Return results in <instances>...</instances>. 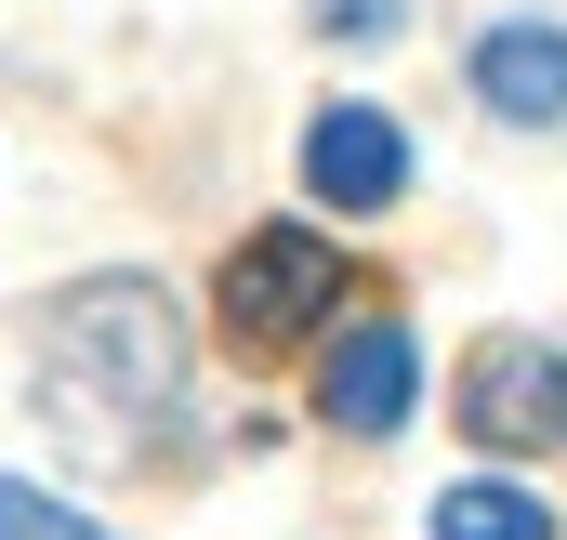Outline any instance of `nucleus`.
Instances as JSON below:
<instances>
[{
	"label": "nucleus",
	"instance_id": "obj_1",
	"mask_svg": "<svg viewBox=\"0 0 567 540\" xmlns=\"http://www.w3.org/2000/svg\"><path fill=\"white\" fill-rule=\"evenodd\" d=\"M172 396H185V316H172L158 277H80V290H53V316H40V408L66 435L133 448Z\"/></svg>",
	"mask_w": 567,
	"mask_h": 540
},
{
	"label": "nucleus",
	"instance_id": "obj_2",
	"mask_svg": "<svg viewBox=\"0 0 567 540\" xmlns=\"http://www.w3.org/2000/svg\"><path fill=\"white\" fill-rule=\"evenodd\" d=\"M357 290V264L330 251V238H303V225H265V238H238L225 277H212V316H225V343L238 356H290L330 303Z\"/></svg>",
	"mask_w": 567,
	"mask_h": 540
},
{
	"label": "nucleus",
	"instance_id": "obj_3",
	"mask_svg": "<svg viewBox=\"0 0 567 540\" xmlns=\"http://www.w3.org/2000/svg\"><path fill=\"white\" fill-rule=\"evenodd\" d=\"M462 422H475L488 448H515V461L567 448V356H555V343H515V330H488V343L462 356Z\"/></svg>",
	"mask_w": 567,
	"mask_h": 540
},
{
	"label": "nucleus",
	"instance_id": "obj_4",
	"mask_svg": "<svg viewBox=\"0 0 567 540\" xmlns=\"http://www.w3.org/2000/svg\"><path fill=\"white\" fill-rule=\"evenodd\" d=\"M303 185H317L330 211H396V198H410V133H396L383 106H317V120H303Z\"/></svg>",
	"mask_w": 567,
	"mask_h": 540
},
{
	"label": "nucleus",
	"instance_id": "obj_5",
	"mask_svg": "<svg viewBox=\"0 0 567 540\" xmlns=\"http://www.w3.org/2000/svg\"><path fill=\"white\" fill-rule=\"evenodd\" d=\"M317 408H330L343 435H396V422L423 408V343H410V316L343 330V343H330V370H317Z\"/></svg>",
	"mask_w": 567,
	"mask_h": 540
},
{
	"label": "nucleus",
	"instance_id": "obj_6",
	"mask_svg": "<svg viewBox=\"0 0 567 540\" xmlns=\"http://www.w3.org/2000/svg\"><path fill=\"white\" fill-rule=\"evenodd\" d=\"M475 93H488V120L555 133V120H567V27H542V13H502V27L475 40Z\"/></svg>",
	"mask_w": 567,
	"mask_h": 540
},
{
	"label": "nucleus",
	"instance_id": "obj_7",
	"mask_svg": "<svg viewBox=\"0 0 567 540\" xmlns=\"http://www.w3.org/2000/svg\"><path fill=\"white\" fill-rule=\"evenodd\" d=\"M435 540H555V501L515 488V475H462V488L435 501Z\"/></svg>",
	"mask_w": 567,
	"mask_h": 540
},
{
	"label": "nucleus",
	"instance_id": "obj_8",
	"mask_svg": "<svg viewBox=\"0 0 567 540\" xmlns=\"http://www.w3.org/2000/svg\"><path fill=\"white\" fill-rule=\"evenodd\" d=\"M0 540H106V528H93V515H66L53 488H13V475H0Z\"/></svg>",
	"mask_w": 567,
	"mask_h": 540
},
{
	"label": "nucleus",
	"instance_id": "obj_9",
	"mask_svg": "<svg viewBox=\"0 0 567 540\" xmlns=\"http://www.w3.org/2000/svg\"><path fill=\"white\" fill-rule=\"evenodd\" d=\"M317 27L330 40H383V27H410V0H317Z\"/></svg>",
	"mask_w": 567,
	"mask_h": 540
}]
</instances>
